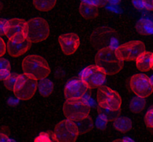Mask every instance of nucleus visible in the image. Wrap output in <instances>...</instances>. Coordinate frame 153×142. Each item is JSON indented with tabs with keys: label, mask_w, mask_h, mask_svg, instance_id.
<instances>
[{
	"label": "nucleus",
	"mask_w": 153,
	"mask_h": 142,
	"mask_svg": "<svg viewBox=\"0 0 153 142\" xmlns=\"http://www.w3.org/2000/svg\"><path fill=\"white\" fill-rule=\"evenodd\" d=\"M136 30L144 36L153 34V20L150 18L142 17L136 24Z\"/></svg>",
	"instance_id": "nucleus-18"
},
{
	"label": "nucleus",
	"mask_w": 153,
	"mask_h": 142,
	"mask_svg": "<svg viewBox=\"0 0 153 142\" xmlns=\"http://www.w3.org/2000/svg\"><path fill=\"white\" fill-rule=\"evenodd\" d=\"M10 74H11L10 70L0 69V80H3L4 81Z\"/></svg>",
	"instance_id": "nucleus-29"
},
{
	"label": "nucleus",
	"mask_w": 153,
	"mask_h": 142,
	"mask_svg": "<svg viewBox=\"0 0 153 142\" xmlns=\"http://www.w3.org/2000/svg\"><path fill=\"white\" fill-rule=\"evenodd\" d=\"M1 7H2V5H1V2H0V10H1Z\"/></svg>",
	"instance_id": "nucleus-37"
},
{
	"label": "nucleus",
	"mask_w": 153,
	"mask_h": 142,
	"mask_svg": "<svg viewBox=\"0 0 153 142\" xmlns=\"http://www.w3.org/2000/svg\"><path fill=\"white\" fill-rule=\"evenodd\" d=\"M117 34L113 29L108 28H100L94 31L91 37V43L97 49L114 47L117 44Z\"/></svg>",
	"instance_id": "nucleus-10"
},
{
	"label": "nucleus",
	"mask_w": 153,
	"mask_h": 142,
	"mask_svg": "<svg viewBox=\"0 0 153 142\" xmlns=\"http://www.w3.org/2000/svg\"><path fill=\"white\" fill-rule=\"evenodd\" d=\"M57 0H33L36 9L42 12H47L54 8Z\"/></svg>",
	"instance_id": "nucleus-21"
},
{
	"label": "nucleus",
	"mask_w": 153,
	"mask_h": 142,
	"mask_svg": "<svg viewBox=\"0 0 153 142\" xmlns=\"http://www.w3.org/2000/svg\"><path fill=\"white\" fill-rule=\"evenodd\" d=\"M19 74H14V73H11L5 80H4V86L5 88L8 90L13 91V88H14L15 83H16V80L18 78Z\"/></svg>",
	"instance_id": "nucleus-24"
},
{
	"label": "nucleus",
	"mask_w": 153,
	"mask_h": 142,
	"mask_svg": "<svg viewBox=\"0 0 153 142\" xmlns=\"http://www.w3.org/2000/svg\"><path fill=\"white\" fill-rule=\"evenodd\" d=\"M133 3H134V6L137 8H144L143 6V3L142 0H133Z\"/></svg>",
	"instance_id": "nucleus-34"
},
{
	"label": "nucleus",
	"mask_w": 153,
	"mask_h": 142,
	"mask_svg": "<svg viewBox=\"0 0 153 142\" xmlns=\"http://www.w3.org/2000/svg\"><path fill=\"white\" fill-rule=\"evenodd\" d=\"M0 142H11V140L6 134L0 132Z\"/></svg>",
	"instance_id": "nucleus-33"
},
{
	"label": "nucleus",
	"mask_w": 153,
	"mask_h": 142,
	"mask_svg": "<svg viewBox=\"0 0 153 142\" xmlns=\"http://www.w3.org/2000/svg\"><path fill=\"white\" fill-rule=\"evenodd\" d=\"M144 8L149 10H153V0H142Z\"/></svg>",
	"instance_id": "nucleus-32"
},
{
	"label": "nucleus",
	"mask_w": 153,
	"mask_h": 142,
	"mask_svg": "<svg viewBox=\"0 0 153 142\" xmlns=\"http://www.w3.org/2000/svg\"><path fill=\"white\" fill-rule=\"evenodd\" d=\"M99 108L110 112L120 111L122 99L116 91L107 86L100 87L97 92Z\"/></svg>",
	"instance_id": "nucleus-3"
},
{
	"label": "nucleus",
	"mask_w": 153,
	"mask_h": 142,
	"mask_svg": "<svg viewBox=\"0 0 153 142\" xmlns=\"http://www.w3.org/2000/svg\"><path fill=\"white\" fill-rule=\"evenodd\" d=\"M90 1L97 7H104L108 2V0H90Z\"/></svg>",
	"instance_id": "nucleus-31"
},
{
	"label": "nucleus",
	"mask_w": 153,
	"mask_h": 142,
	"mask_svg": "<svg viewBox=\"0 0 153 142\" xmlns=\"http://www.w3.org/2000/svg\"><path fill=\"white\" fill-rule=\"evenodd\" d=\"M146 100L145 98L136 96L131 99L129 104V108L131 111L134 113H139L143 111L146 107Z\"/></svg>",
	"instance_id": "nucleus-22"
},
{
	"label": "nucleus",
	"mask_w": 153,
	"mask_h": 142,
	"mask_svg": "<svg viewBox=\"0 0 153 142\" xmlns=\"http://www.w3.org/2000/svg\"><path fill=\"white\" fill-rule=\"evenodd\" d=\"M31 42L25 34H19L8 39L7 44V52L10 56L18 57L26 53L31 48Z\"/></svg>",
	"instance_id": "nucleus-12"
},
{
	"label": "nucleus",
	"mask_w": 153,
	"mask_h": 142,
	"mask_svg": "<svg viewBox=\"0 0 153 142\" xmlns=\"http://www.w3.org/2000/svg\"><path fill=\"white\" fill-rule=\"evenodd\" d=\"M54 140L52 138V135L51 136L50 132H40L36 138L34 139V142H53Z\"/></svg>",
	"instance_id": "nucleus-25"
},
{
	"label": "nucleus",
	"mask_w": 153,
	"mask_h": 142,
	"mask_svg": "<svg viewBox=\"0 0 153 142\" xmlns=\"http://www.w3.org/2000/svg\"><path fill=\"white\" fill-rule=\"evenodd\" d=\"M91 111L89 104L82 98L77 100H67L63 107V112L68 120L78 122L89 117Z\"/></svg>",
	"instance_id": "nucleus-4"
},
{
	"label": "nucleus",
	"mask_w": 153,
	"mask_h": 142,
	"mask_svg": "<svg viewBox=\"0 0 153 142\" xmlns=\"http://www.w3.org/2000/svg\"><path fill=\"white\" fill-rule=\"evenodd\" d=\"M79 13L81 16L86 19H94L99 14L98 7L91 1L82 0L79 5Z\"/></svg>",
	"instance_id": "nucleus-16"
},
{
	"label": "nucleus",
	"mask_w": 153,
	"mask_h": 142,
	"mask_svg": "<svg viewBox=\"0 0 153 142\" xmlns=\"http://www.w3.org/2000/svg\"><path fill=\"white\" fill-rule=\"evenodd\" d=\"M27 33V22L19 18H13L7 20L5 28V36L7 39L19 34H25Z\"/></svg>",
	"instance_id": "nucleus-15"
},
{
	"label": "nucleus",
	"mask_w": 153,
	"mask_h": 142,
	"mask_svg": "<svg viewBox=\"0 0 153 142\" xmlns=\"http://www.w3.org/2000/svg\"><path fill=\"white\" fill-rule=\"evenodd\" d=\"M130 87L137 96L146 98L153 93V83L151 78L143 74H137L130 79Z\"/></svg>",
	"instance_id": "nucleus-11"
},
{
	"label": "nucleus",
	"mask_w": 153,
	"mask_h": 142,
	"mask_svg": "<svg viewBox=\"0 0 153 142\" xmlns=\"http://www.w3.org/2000/svg\"><path fill=\"white\" fill-rule=\"evenodd\" d=\"M6 23H7L6 19H0V37L5 35Z\"/></svg>",
	"instance_id": "nucleus-30"
},
{
	"label": "nucleus",
	"mask_w": 153,
	"mask_h": 142,
	"mask_svg": "<svg viewBox=\"0 0 153 142\" xmlns=\"http://www.w3.org/2000/svg\"><path fill=\"white\" fill-rule=\"evenodd\" d=\"M0 69L10 70V63L5 58L0 57Z\"/></svg>",
	"instance_id": "nucleus-27"
},
{
	"label": "nucleus",
	"mask_w": 153,
	"mask_h": 142,
	"mask_svg": "<svg viewBox=\"0 0 153 142\" xmlns=\"http://www.w3.org/2000/svg\"><path fill=\"white\" fill-rule=\"evenodd\" d=\"M144 52H146V46L140 40L128 42L116 48V53L118 57L123 62L135 60L137 57Z\"/></svg>",
	"instance_id": "nucleus-9"
},
{
	"label": "nucleus",
	"mask_w": 153,
	"mask_h": 142,
	"mask_svg": "<svg viewBox=\"0 0 153 142\" xmlns=\"http://www.w3.org/2000/svg\"><path fill=\"white\" fill-rule=\"evenodd\" d=\"M150 78H151V77H150ZM151 80H152V82L153 83V76L152 77V78H151Z\"/></svg>",
	"instance_id": "nucleus-38"
},
{
	"label": "nucleus",
	"mask_w": 153,
	"mask_h": 142,
	"mask_svg": "<svg viewBox=\"0 0 153 142\" xmlns=\"http://www.w3.org/2000/svg\"><path fill=\"white\" fill-rule=\"evenodd\" d=\"M50 34L47 21L41 17H35L27 22L26 36L31 43L44 41Z\"/></svg>",
	"instance_id": "nucleus-6"
},
{
	"label": "nucleus",
	"mask_w": 153,
	"mask_h": 142,
	"mask_svg": "<svg viewBox=\"0 0 153 142\" xmlns=\"http://www.w3.org/2000/svg\"><path fill=\"white\" fill-rule=\"evenodd\" d=\"M152 69L153 70V53L152 54Z\"/></svg>",
	"instance_id": "nucleus-36"
},
{
	"label": "nucleus",
	"mask_w": 153,
	"mask_h": 142,
	"mask_svg": "<svg viewBox=\"0 0 153 142\" xmlns=\"http://www.w3.org/2000/svg\"><path fill=\"white\" fill-rule=\"evenodd\" d=\"M75 123L76 124L78 128H79V133L90 130L93 127V125H94L92 120H91V118L90 117H88L87 118L80 121L75 122Z\"/></svg>",
	"instance_id": "nucleus-23"
},
{
	"label": "nucleus",
	"mask_w": 153,
	"mask_h": 142,
	"mask_svg": "<svg viewBox=\"0 0 153 142\" xmlns=\"http://www.w3.org/2000/svg\"><path fill=\"white\" fill-rule=\"evenodd\" d=\"M58 41L63 53L66 55L73 54L80 44L79 36L73 33H67L59 36Z\"/></svg>",
	"instance_id": "nucleus-14"
},
{
	"label": "nucleus",
	"mask_w": 153,
	"mask_h": 142,
	"mask_svg": "<svg viewBox=\"0 0 153 142\" xmlns=\"http://www.w3.org/2000/svg\"><path fill=\"white\" fill-rule=\"evenodd\" d=\"M114 142H134V141H132L131 139H129V138H126V139H123V140H117V141Z\"/></svg>",
	"instance_id": "nucleus-35"
},
{
	"label": "nucleus",
	"mask_w": 153,
	"mask_h": 142,
	"mask_svg": "<svg viewBox=\"0 0 153 142\" xmlns=\"http://www.w3.org/2000/svg\"><path fill=\"white\" fill-rule=\"evenodd\" d=\"M37 89V80L26 74H19L13 92L14 95L21 101L31 99Z\"/></svg>",
	"instance_id": "nucleus-5"
},
{
	"label": "nucleus",
	"mask_w": 153,
	"mask_h": 142,
	"mask_svg": "<svg viewBox=\"0 0 153 142\" xmlns=\"http://www.w3.org/2000/svg\"><path fill=\"white\" fill-rule=\"evenodd\" d=\"M95 63L108 75L117 74L123 67V61L118 57L116 48L113 47L100 49L95 57Z\"/></svg>",
	"instance_id": "nucleus-1"
},
{
	"label": "nucleus",
	"mask_w": 153,
	"mask_h": 142,
	"mask_svg": "<svg viewBox=\"0 0 153 142\" xmlns=\"http://www.w3.org/2000/svg\"><path fill=\"white\" fill-rule=\"evenodd\" d=\"M144 121L146 127L149 128H153V108L148 110L144 118Z\"/></svg>",
	"instance_id": "nucleus-26"
},
{
	"label": "nucleus",
	"mask_w": 153,
	"mask_h": 142,
	"mask_svg": "<svg viewBox=\"0 0 153 142\" xmlns=\"http://www.w3.org/2000/svg\"><path fill=\"white\" fill-rule=\"evenodd\" d=\"M113 126L120 132H127L132 128V122L129 118L117 116L113 121Z\"/></svg>",
	"instance_id": "nucleus-19"
},
{
	"label": "nucleus",
	"mask_w": 153,
	"mask_h": 142,
	"mask_svg": "<svg viewBox=\"0 0 153 142\" xmlns=\"http://www.w3.org/2000/svg\"><path fill=\"white\" fill-rule=\"evenodd\" d=\"M152 54L149 52H144L135 60L136 66L140 71H148L152 68Z\"/></svg>",
	"instance_id": "nucleus-17"
},
{
	"label": "nucleus",
	"mask_w": 153,
	"mask_h": 142,
	"mask_svg": "<svg viewBox=\"0 0 153 142\" xmlns=\"http://www.w3.org/2000/svg\"><path fill=\"white\" fill-rule=\"evenodd\" d=\"M80 78L87 85L88 89L102 87L106 81V73L97 65L85 67L80 74Z\"/></svg>",
	"instance_id": "nucleus-8"
},
{
	"label": "nucleus",
	"mask_w": 153,
	"mask_h": 142,
	"mask_svg": "<svg viewBox=\"0 0 153 142\" xmlns=\"http://www.w3.org/2000/svg\"><path fill=\"white\" fill-rule=\"evenodd\" d=\"M22 68L24 74L35 78L37 80L46 78L50 74V66L47 61L41 56L28 55L23 59Z\"/></svg>",
	"instance_id": "nucleus-2"
},
{
	"label": "nucleus",
	"mask_w": 153,
	"mask_h": 142,
	"mask_svg": "<svg viewBox=\"0 0 153 142\" xmlns=\"http://www.w3.org/2000/svg\"><path fill=\"white\" fill-rule=\"evenodd\" d=\"M88 89L82 79H73L64 87V97L66 100L81 99L85 96Z\"/></svg>",
	"instance_id": "nucleus-13"
},
{
	"label": "nucleus",
	"mask_w": 153,
	"mask_h": 142,
	"mask_svg": "<svg viewBox=\"0 0 153 142\" xmlns=\"http://www.w3.org/2000/svg\"><path fill=\"white\" fill-rule=\"evenodd\" d=\"M6 51H7V46L5 44V42L0 37V57L5 54Z\"/></svg>",
	"instance_id": "nucleus-28"
},
{
	"label": "nucleus",
	"mask_w": 153,
	"mask_h": 142,
	"mask_svg": "<svg viewBox=\"0 0 153 142\" xmlns=\"http://www.w3.org/2000/svg\"><path fill=\"white\" fill-rule=\"evenodd\" d=\"M37 88H38L39 92L43 96H49L53 92V83L46 78L41 79L39 80V83H37Z\"/></svg>",
	"instance_id": "nucleus-20"
},
{
	"label": "nucleus",
	"mask_w": 153,
	"mask_h": 142,
	"mask_svg": "<svg viewBox=\"0 0 153 142\" xmlns=\"http://www.w3.org/2000/svg\"><path fill=\"white\" fill-rule=\"evenodd\" d=\"M79 135V130L76 124L67 119L56 125L52 138L55 142H76Z\"/></svg>",
	"instance_id": "nucleus-7"
}]
</instances>
